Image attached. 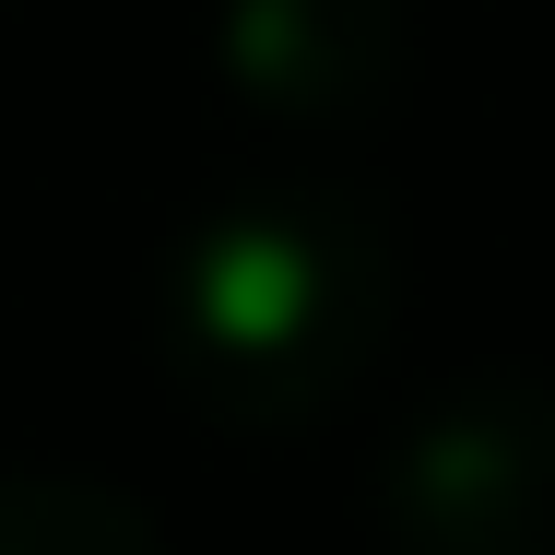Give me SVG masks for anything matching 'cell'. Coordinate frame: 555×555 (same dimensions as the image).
I'll return each instance as SVG.
<instances>
[{"label":"cell","mask_w":555,"mask_h":555,"mask_svg":"<svg viewBox=\"0 0 555 555\" xmlns=\"http://www.w3.org/2000/svg\"><path fill=\"white\" fill-rule=\"evenodd\" d=\"M390 343V236L354 190H248L166 272V366L236 438L320 426Z\"/></svg>","instance_id":"6da1fadb"},{"label":"cell","mask_w":555,"mask_h":555,"mask_svg":"<svg viewBox=\"0 0 555 555\" xmlns=\"http://www.w3.org/2000/svg\"><path fill=\"white\" fill-rule=\"evenodd\" d=\"M390 555H555V378L485 366L438 390L378 461Z\"/></svg>","instance_id":"7a4b0ae2"},{"label":"cell","mask_w":555,"mask_h":555,"mask_svg":"<svg viewBox=\"0 0 555 555\" xmlns=\"http://www.w3.org/2000/svg\"><path fill=\"white\" fill-rule=\"evenodd\" d=\"M236 83L296 118H354L390 83V24L378 0H236Z\"/></svg>","instance_id":"3957f363"},{"label":"cell","mask_w":555,"mask_h":555,"mask_svg":"<svg viewBox=\"0 0 555 555\" xmlns=\"http://www.w3.org/2000/svg\"><path fill=\"white\" fill-rule=\"evenodd\" d=\"M0 555H166L154 508L72 461H0Z\"/></svg>","instance_id":"277c9868"}]
</instances>
